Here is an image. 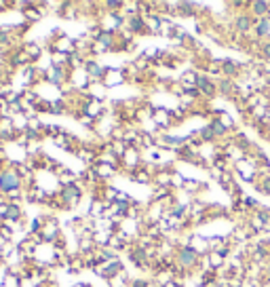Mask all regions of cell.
I'll use <instances>...</instances> for the list:
<instances>
[{"instance_id": "9c48e42d", "label": "cell", "mask_w": 270, "mask_h": 287, "mask_svg": "<svg viewBox=\"0 0 270 287\" xmlns=\"http://www.w3.org/2000/svg\"><path fill=\"white\" fill-rule=\"evenodd\" d=\"M256 17L254 15H251L249 11L247 13H239L237 15V19H235V24H232V28H235L239 34H249L251 30H254L256 28Z\"/></svg>"}, {"instance_id": "f546056e", "label": "cell", "mask_w": 270, "mask_h": 287, "mask_svg": "<svg viewBox=\"0 0 270 287\" xmlns=\"http://www.w3.org/2000/svg\"><path fill=\"white\" fill-rule=\"evenodd\" d=\"M258 179H260V182H256V190L270 196V175H262V177H258Z\"/></svg>"}, {"instance_id": "e0dca14e", "label": "cell", "mask_w": 270, "mask_h": 287, "mask_svg": "<svg viewBox=\"0 0 270 287\" xmlns=\"http://www.w3.org/2000/svg\"><path fill=\"white\" fill-rule=\"evenodd\" d=\"M93 167H95V171L99 173L101 179L112 177V175L118 173V163H106V160H97V163H95Z\"/></svg>"}, {"instance_id": "ba28073f", "label": "cell", "mask_w": 270, "mask_h": 287, "mask_svg": "<svg viewBox=\"0 0 270 287\" xmlns=\"http://www.w3.org/2000/svg\"><path fill=\"white\" fill-rule=\"evenodd\" d=\"M122 167L127 169L129 173H133L135 169L141 167V150L137 146H129L127 148V152H124V156H122Z\"/></svg>"}, {"instance_id": "d6986e66", "label": "cell", "mask_w": 270, "mask_h": 287, "mask_svg": "<svg viewBox=\"0 0 270 287\" xmlns=\"http://www.w3.org/2000/svg\"><path fill=\"white\" fill-rule=\"evenodd\" d=\"M68 101L66 97H59V99H49V114H68Z\"/></svg>"}, {"instance_id": "5bb4252c", "label": "cell", "mask_w": 270, "mask_h": 287, "mask_svg": "<svg viewBox=\"0 0 270 287\" xmlns=\"http://www.w3.org/2000/svg\"><path fill=\"white\" fill-rule=\"evenodd\" d=\"M152 120H154L156 127H160V129H169L171 125H173L171 110H169V108H154V112H152Z\"/></svg>"}, {"instance_id": "5b68a950", "label": "cell", "mask_w": 270, "mask_h": 287, "mask_svg": "<svg viewBox=\"0 0 270 287\" xmlns=\"http://www.w3.org/2000/svg\"><path fill=\"white\" fill-rule=\"evenodd\" d=\"M82 116H87V118H91L93 122H97L99 118H103L106 114H103V106L99 104V101H93V99H85L82 97V104H80V110H78Z\"/></svg>"}, {"instance_id": "ffe728a7", "label": "cell", "mask_w": 270, "mask_h": 287, "mask_svg": "<svg viewBox=\"0 0 270 287\" xmlns=\"http://www.w3.org/2000/svg\"><path fill=\"white\" fill-rule=\"evenodd\" d=\"M24 51H26V55L30 57V61L36 64V61L40 59V55H43V45H38V43H28V45H24Z\"/></svg>"}, {"instance_id": "44dd1931", "label": "cell", "mask_w": 270, "mask_h": 287, "mask_svg": "<svg viewBox=\"0 0 270 287\" xmlns=\"http://www.w3.org/2000/svg\"><path fill=\"white\" fill-rule=\"evenodd\" d=\"M196 9H199V5L194 3H175V13L182 17H196Z\"/></svg>"}, {"instance_id": "4fadbf2b", "label": "cell", "mask_w": 270, "mask_h": 287, "mask_svg": "<svg viewBox=\"0 0 270 287\" xmlns=\"http://www.w3.org/2000/svg\"><path fill=\"white\" fill-rule=\"evenodd\" d=\"M17 131L13 125V116H0V141H15Z\"/></svg>"}, {"instance_id": "f1b7e54d", "label": "cell", "mask_w": 270, "mask_h": 287, "mask_svg": "<svg viewBox=\"0 0 270 287\" xmlns=\"http://www.w3.org/2000/svg\"><path fill=\"white\" fill-rule=\"evenodd\" d=\"M201 188H207V184L199 182V179H186V184H184V188H182V190H186V192H190V194H194V196H196V192H199Z\"/></svg>"}, {"instance_id": "30bf717a", "label": "cell", "mask_w": 270, "mask_h": 287, "mask_svg": "<svg viewBox=\"0 0 270 287\" xmlns=\"http://www.w3.org/2000/svg\"><path fill=\"white\" fill-rule=\"evenodd\" d=\"M0 218H3V222L15 224V222H19L24 218V209H22V205H17V203H7L3 209H0Z\"/></svg>"}, {"instance_id": "cb8c5ba5", "label": "cell", "mask_w": 270, "mask_h": 287, "mask_svg": "<svg viewBox=\"0 0 270 287\" xmlns=\"http://www.w3.org/2000/svg\"><path fill=\"white\" fill-rule=\"evenodd\" d=\"M254 32H256L258 38H266V36H270V19L268 17H262V19L256 22Z\"/></svg>"}, {"instance_id": "7c38bea8", "label": "cell", "mask_w": 270, "mask_h": 287, "mask_svg": "<svg viewBox=\"0 0 270 287\" xmlns=\"http://www.w3.org/2000/svg\"><path fill=\"white\" fill-rule=\"evenodd\" d=\"M49 49H51V53L57 51V53H66V55H70V53H74V38H70V36L61 34V36H57V38L51 43Z\"/></svg>"}, {"instance_id": "3957f363", "label": "cell", "mask_w": 270, "mask_h": 287, "mask_svg": "<svg viewBox=\"0 0 270 287\" xmlns=\"http://www.w3.org/2000/svg\"><path fill=\"white\" fill-rule=\"evenodd\" d=\"M59 205L64 209H72V207H76L82 199V188L76 186V184H70V186H61L59 190Z\"/></svg>"}, {"instance_id": "d6a6232c", "label": "cell", "mask_w": 270, "mask_h": 287, "mask_svg": "<svg viewBox=\"0 0 270 287\" xmlns=\"http://www.w3.org/2000/svg\"><path fill=\"white\" fill-rule=\"evenodd\" d=\"M148 283L150 281H146V279H131L129 281V287H148Z\"/></svg>"}, {"instance_id": "484cf974", "label": "cell", "mask_w": 270, "mask_h": 287, "mask_svg": "<svg viewBox=\"0 0 270 287\" xmlns=\"http://www.w3.org/2000/svg\"><path fill=\"white\" fill-rule=\"evenodd\" d=\"M68 59H70V55H66V53L53 51V55H51V66H53V68H68Z\"/></svg>"}, {"instance_id": "e575fe53", "label": "cell", "mask_w": 270, "mask_h": 287, "mask_svg": "<svg viewBox=\"0 0 270 287\" xmlns=\"http://www.w3.org/2000/svg\"><path fill=\"white\" fill-rule=\"evenodd\" d=\"M72 287H89L87 283H76V285H72Z\"/></svg>"}, {"instance_id": "8fae6325", "label": "cell", "mask_w": 270, "mask_h": 287, "mask_svg": "<svg viewBox=\"0 0 270 287\" xmlns=\"http://www.w3.org/2000/svg\"><path fill=\"white\" fill-rule=\"evenodd\" d=\"M124 80H127V74H124L122 68H108L106 78H103V87L106 89H114V87H120Z\"/></svg>"}, {"instance_id": "52a82bcc", "label": "cell", "mask_w": 270, "mask_h": 287, "mask_svg": "<svg viewBox=\"0 0 270 287\" xmlns=\"http://www.w3.org/2000/svg\"><path fill=\"white\" fill-rule=\"evenodd\" d=\"M196 89H199L201 97L213 99L215 95H218V80H211V76H207V74H199V80H196Z\"/></svg>"}, {"instance_id": "d590c367", "label": "cell", "mask_w": 270, "mask_h": 287, "mask_svg": "<svg viewBox=\"0 0 270 287\" xmlns=\"http://www.w3.org/2000/svg\"><path fill=\"white\" fill-rule=\"evenodd\" d=\"M0 194H3V184H0Z\"/></svg>"}, {"instance_id": "ac0fdd59", "label": "cell", "mask_w": 270, "mask_h": 287, "mask_svg": "<svg viewBox=\"0 0 270 287\" xmlns=\"http://www.w3.org/2000/svg\"><path fill=\"white\" fill-rule=\"evenodd\" d=\"M249 13L256 17V19H262V17H268L270 13V3H266V0H254V3H249Z\"/></svg>"}, {"instance_id": "d4e9b609", "label": "cell", "mask_w": 270, "mask_h": 287, "mask_svg": "<svg viewBox=\"0 0 270 287\" xmlns=\"http://www.w3.org/2000/svg\"><path fill=\"white\" fill-rule=\"evenodd\" d=\"M209 125H211V129L215 131V135H218V137H226V135L230 133V131L226 129V125H224V122L220 120V116H213Z\"/></svg>"}, {"instance_id": "1f68e13d", "label": "cell", "mask_w": 270, "mask_h": 287, "mask_svg": "<svg viewBox=\"0 0 270 287\" xmlns=\"http://www.w3.org/2000/svg\"><path fill=\"white\" fill-rule=\"evenodd\" d=\"M258 55L262 57V61H270V40L260 45V49H258Z\"/></svg>"}, {"instance_id": "4316f807", "label": "cell", "mask_w": 270, "mask_h": 287, "mask_svg": "<svg viewBox=\"0 0 270 287\" xmlns=\"http://www.w3.org/2000/svg\"><path fill=\"white\" fill-rule=\"evenodd\" d=\"M199 137H201V141H203V144H211V141L218 139L215 131L211 129V125H205V127H201V129H199Z\"/></svg>"}, {"instance_id": "836d02e7", "label": "cell", "mask_w": 270, "mask_h": 287, "mask_svg": "<svg viewBox=\"0 0 270 287\" xmlns=\"http://www.w3.org/2000/svg\"><path fill=\"white\" fill-rule=\"evenodd\" d=\"M264 85L270 89V74H268V76H264Z\"/></svg>"}, {"instance_id": "7402d4cb", "label": "cell", "mask_w": 270, "mask_h": 287, "mask_svg": "<svg viewBox=\"0 0 270 287\" xmlns=\"http://www.w3.org/2000/svg\"><path fill=\"white\" fill-rule=\"evenodd\" d=\"M207 268H211V271H220V268L226 264V258L222 254H218V251H209L207 254Z\"/></svg>"}, {"instance_id": "6da1fadb", "label": "cell", "mask_w": 270, "mask_h": 287, "mask_svg": "<svg viewBox=\"0 0 270 287\" xmlns=\"http://www.w3.org/2000/svg\"><path fill=\"white\" fill-rule=\"evenodd\" d=\"M173 260H175V264L182 268V271H194L196 266H199V262H201V254L196 251L194 247H190V245H182V247H177L175 249V254H173Z\"/></svg>"}, {"instance_id": "4dcf8cb0", "label": "cell", "mask_w": 270, "mask_h": 287, "mask_svg": "<svg viewBox=\"0 0 270 287\" xmlns=\"http://www.w3.org/2000/svg\"><path fill=\"white\" fill-rule=\"evenodd\" d=\"M184 184H186V177L182 173L173 171V175H171V188H184Z\"/></svg>"}, {"instance_id": "7a4b0ae2", "label": "cell", "mask_w": 270, "mask_h": 287, "mask_svg": "<svg viewBox=\"0 0 270 287\" xmlns=\"http://www.w3.org/2000/svg\"><path fill=\"white\" fill-rule=\"evenodd\" d=\"M0 184H3V194H11V192H17L22 190L24 186V179L19 177V173L15 171V167H7L0 171Z\"/></svg>"}, {"instance_id": "83f0119b", "label": "cell", "mask_w": 270, "mask_h": 287, "mask_svg": "<svg viewBox=\"0 0 270 287\" xmlns=\"http://www.w3.org/2000/svg\"><path fill=\"white\" fill-rule=\"evenodd\" d=\"M82 177H85L87 184H93V186H97V184L101 182V177H99V173L95 171V167H87V171L82 173Z\"/></svg>"}, {"instance_id": "8992f818", "label": "cell", "mask_w": 270, "mask_h": 287, "mask_svg": "<svg viewBox=\"0 0 270 287\" xmlns=\"http://www.w3.org/2000/svg\"><path fill=\"white\" fill-rule=\"evenodd\" d=\"M45 80L53 87H64L70 80V68H49L45 72Z\"/></svg>"}, {"instance_id": "9a60e30c", "label": "cell", "mask_w": 270, "mask_h": 287, "mask_svg": "<svg viewBox=\"0 0 270 287\" xmlns=\"http://www.w3.org/2000/svg\"><path fill=\"white\" fill-rule=\"evenodd\" d=\"M124 28L131 30L135 36H139V34H150L148 28H146V19H143V15L127 17V19H124Z\"/></svg>"}, {"instance_id": "277c9868", "label": "cell", "mask_w": 270, "mask_h": 287, "mask_svg": "<svg viewBox=\"0 0 270 287\" xmlns=\"http://www.w3.org/2000/svg\"><path fill=\"white\" fill-rule=\"evenodd\" d=\"M82 70L87 72V76H89V80H91V83H103L106 72H108V68H103L95 57H89L85 61V68Z\"/></svg>"}, {"instance_id": "603a6c76", "label": "cell", "mask_w": 270, "mask_h": 287, "mask_svg": "<svg viewBox=\"0 0 270 287\" xmlns=\"http://www.w3.org/2000/svg\"><path fill=\"white\" fill-rule=\"evenodd\" d=\"M87 59H89L87 55H82V53L74 51V53H70L68 68H70V70H82V68H85V61H87Z\"/></svg>"}, {"instance_id": "2e32d148", "label": "cell", "mask_w": 270, "mask_h": 287, "mask_svg": "<svg viewBox=\"0 0 270 287\" xmlns=\"http://www.w3.org/2000/svg\"><path fill=\"white\" fill-rule=\"evenodd\" d=\"M241 64H237L235 59H222V76L224 78H230L235 80L239 74H241Z\"/></svg>"}]
</instances>
